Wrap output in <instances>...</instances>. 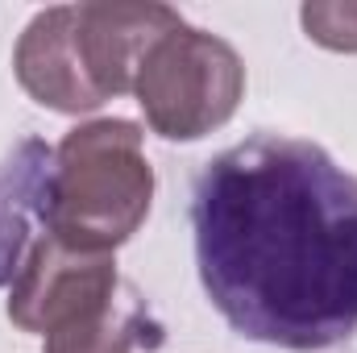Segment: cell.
<instances>
[{
    "label": "cell",
    "mask_w": 357,
    "mask_h": 353,
    "mask_svg": "<svg viewBox=\"0 0 357 353\" xmlns=\"http://www.w3.org/2000/svg\"><path fill=\"white\" fill-rule=\"evenodd\" d=\"M191 233L199 283L241 337L312 353L357 333V179L316 142L258 133L216 154Z\"/></svg>",
    "instance_id": "6da1fadb"
},
{
    "label": "cell",
    "mask_w": 357,
    "mask_h": 353,
    "mask_svg": "<svg viewBox=\"0 0 357 353\" xmlns=\"http://www.w3.org/2000/svg\"><path fill=\"white\" fill-rule=\"evenodd\" d=\"M154 171L133 121H91L63 137L46 191L42 229L71 250L108 254L150 212Z\"/></svg>",
    "instance_id": "7a4b0ae2"
},
{
    "label": "cell",
    "mask_w": 357,
    "mask_h": 353,
    "mask_svg": "<svg viewBox=\"0 0 357 353\" xmlns=\"http://www.w3.org/2000/svg\"><path fill=\"white\" fill-rule=\"evenodd\" d=\"M133 91L154 133L195 142L237 112L245 96V67L229 42L178 21L142 54Z\"/></svg>",
    "instance_id": "3957f363"
},
{
    "label": "cell",
    "mask_w": 357,
    "mask_h": 353,
    "mask_svg": "<svg viewBox=\"0 0 357 353\" xmlns=\"http://www.w3.org/2000/svg\"><path fill=\"white\" fill-rule=\"evenodd\" d=\"M116 287H121V278H116V266L108 254L71 250L46 233L42 241H33L29 258L13 283L8 320L25 333L50 337V333L75 324L79 316L96 312L100 303H108L116 295Z\"/></svg>",
    "instance_id": "277c9868"
},
{
    "label": "cell",
    "mask_w": 357,
    "mask_h": 353,
    "mask_svg": "<svg viewBox=\"0 0 357 353\" xmlns=\"http://www.w3.org/2000/svg\"><path fill=\"white\" fill-rule=\"evenodd\" d=\"M17 80L38 104L59 112H88L104 104V91L96 88L75 33V4L46 8L29 21V29L17 42Z\"/></svg>",
    "instance_id": "5b68a950"
},
{
    "label": "cell",
    "mask_w": 357,
    "mask_h": 353,
    "mask_svg": "<svg viewBox=\"0 0 357 353\" xmlns=\"http://www.w3.org/2000/svg\"><path fill=\"white\" fill-rule=\"evenodd\" d=\"M178 21L183 17L167 4H75V33L104 100L133 91L142 54Z\"/></svg>",
    "instance_id": "8992f818"
},
{
    "label": "cell",
    "mask_w": 357,
    "mask_h": 353,
    "mask_svg": "<svg viewBox=\"0 0 357 353\" xmlns=\"http://www.w3.org/2000/svg\"><path fill=\"white\" fill-rule=\"evenodd\" d=\"M54 171V150L25 137L0 167V287H13L33 250L29 225L46 216V191Z\"/></svg>",
    "instance_id": "52a82bcc"
},
{
    "label": "cell",
    "mask_w": 357,
    "mask_h": 353,
    "mask_svg": "<svg viewBox=\"0 0 357 353\" xmlns=\"http://www.w3.org/2000/svg\"><path fill=\"white\" fill-rule=\"evenodd\" d=\"M146 308L133 287H116L108 303L46 337V353H133L146 341Z\"/></svg>",
    "instance_id": "ba28073f"
},
{
    "label": "cell",
    "mask_w": 357,
    "mask_h": 353,
    "mask_svg": "<svg viewBox=\"0 0 357 353\" xmlns=\"http://www.w3.org/2000/svg\"><path fill=\"white\" fill-rule=\"evenodd\" d=\"M299 21L312 42L328 50H357V4H303Z\"/></svg>",
    "instance_id": "9c48e42d"
}]
</instances>
